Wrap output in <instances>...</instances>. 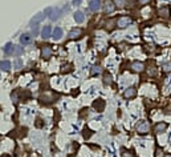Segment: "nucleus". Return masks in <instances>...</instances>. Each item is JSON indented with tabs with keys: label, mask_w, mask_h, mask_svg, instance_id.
<instances>
[{
	"label": "nucleus",
	"mask_w": 171,
	"mask_h": 157,
	"mask_svg": "<svg viewBox=\"0 0 171 157\" xmlns=\"http://www.w3.org/2000/svg\"><path fill=\"white\" fill-rule=\"evenodd\" d=\"M54 97H56V96L52 92H45L40 96V100H41V103H44V104H50L54 101Z\"/></svg>",
	"instance_id": "3"
},
{
	"label": "nucleus",
	"mask_w": 171,
	"mask_h": 157,
	"mask_svg": "<svg viewBox=\"0 0 171 157\" xmlns=\"http://www.w3.org/2000/svg\"><path fill=\"white\" fill-rule=\"evenodd\" d=\"M167 129V124L166 123H158L155 126H154V132L155 133H163Z\"/></svg>",
	"instance_id": "9"
},
{
	"label": "nucleus",
	"mask_w": 171,
	"mask_h": 157,
	"mask_svg": "<svg viewBox=\"0 0 171 157\" xmlns=\"http://www.w3.org/2000/svg\"><path fill=\"white\" fill-rule=\"evenodd\" d=\"M60 13H61V11L58 9V8H52V12H50V15H49V19L50 20H57L58 17H60Z\"/></svg>",
	"instance_id": "17"
},
{
	"label": "nucleus",
	"mask_w": 171,
	"mask_h": 157,
	"mask_svg": "<svg viewBox=\"0 0 171 157\" xmlns=\"http://www.w3.org/2000/svg\"><path fill=\"white\" fill-rule=\"evenodd\" d=\"M151 0H138V4L139 5H144V4H148Z\"/></svg>",
	"instance_id": "32"
},
{
	"label": "nucleus",
	"mask_w": 171,
	"mask_h": 157,
	"mask_svg": "<svg viewBox=\"0 0 171 157\" xmlns=\"http://www.w3.org/2000/svg\"><path fill=\"white\" fill-rule=\"evenodd\" d=\"M162 68H163L164 72H171V61L164 63V64L162 65Z\"/></svg>",
	"instance_id": "25"
},
{
	"label": "nucleus",
	"mask_w": 171,
	"mask_h": 157,
	"mask_svg": "<svg viewBox=\"0 0 171 157\" xmlns=\"http://www.w3.org/2000/svg\"><path fill=\"white\" fill-rule=\"evenodd\" d=\"M147 73H148V76H155V68H154V65L148 67V68H147Z\"/></svg>",
	"instance_id": "26"
},
{
	"label": "nucleus",
	"mask_w": 171,
	"mask_h": 157,
	"mask_svg": "<svg viewBox=\"0 0 171 157\" xmlns=\"http://www.w3.org/2000/svg\"><path fill=\"white\" fill-rule=\"evenodd\" d=\"M137 132L139 134H146L150 132V124L146 120H141L139 123L137 124Z\"/></svg>",
	"instance_id": "1"
},
{
	"label": "nucleus",
	"mask_w": 171,
	"mask_h": 157,
	"mask_svg": "<svg viewBox=\"0 0 171 157\" xmlns=\"http://www.w3.org/2000/svg\"><path fill=\"white\" fill-rule=\"evenodd\" d=\"M137 96V88L135 87H129L127 89H125V92H123V97L125 99H133Z\"/></svg>",
	"instance_id": "6"
},
{
	"label": "nucleus",
	"mask_w": 171,
	"mask_h": 157,
	"mask_svg": "<svg viewBox=\"0 0 171 157\" xmlns=\"http://www.w3.org/2000/svg\"><path fill=\"white\" fill-rule=\"evenodd\" d=\"M44 17H45V15H44V13H37L36 16H33V19L30 20V24L33 25V24L40 23V21H42V20H44Z\"/></svg>",
	"instance_id": "16"
},
{
	"label": "nucleus",
	"mask_w": 171,
	"mask_h": 157,
	"mask_svg": "<svg viewBox=\"0 0 171 157\" xmlns=\"http://www.w3.org/2000/svg\"><path fill=\"white\" fill-rule=\"evenodd\" d=\"M115 4L113 3V1H107L105 5H103V11H105V13H111V12H114V9H115Z\"/></svg>",
	"instance_id": "12"
},
{
	"label": "nucleus",
	"mask_w": 171,
	"mask_h": 157,
	"mask_svg": "<svg viewBox=\"0 0 171 157\" xmlns=\"http://www.w3.org/2000/svg\"><path fill=\"white\" fill-rule=\"evenodd\" d=\"M21 65H23V61H21L20 59H16L15 60V68H20Z\"/></svg>",
	"instance_id": "30"
},
{
	"label": "nucleus",
	"mask_w": 171,
	"mask_h": 157,
	"mask_svg": "<svg viewBox=\"0 0 171 157\" xmlns=\"http://www.w3.org/2000/svg\"><path fill=\"white\" fill-rule=\"evenodd\" d=\"M13 51H15V45L12 44V43H7L5 47H4V52L7 55H12L13 53Z\"/></svg>",
	"instance_id": "18"
},
{
	"label": "nucleus",
	"mask_w": 171,
	"mask_h": 157,
	"mask_svg": "<svg viewBox=\"0 0 171 157\" xmlns=\"http://www.w3.org/2000/svg\"><path fill=\"white\" fill-rule=\"evenodd\" d=\"M61 36H62V29H61L60 27H56L52 31V37L54 39V40H60Z\"/></svg>",
	"instance_id": "14"
},
{
	"label": "nucleus",
	"mask_w": 171,
	"mask_h": 157,
	"mask_svg": "<svg viewBox=\"0 0 171 157\" xmlns=\"http://www.w3.org/2000/svg\"><path fill=\"white\" fill-rule=\"evenodd\" d=\"M37 33H38V27L36 25V24H33V25H32V35H33V36H36Z\"/></svg>",
	"instance_id": "27"
},
{
	"label": "nucleus",
	"mask_w": 171,
	"mask_h": 157,
	"mask_svg": "<svg viewBox=\"0 0 171 157\" xmlns=\"http://www.w3.org/2000/svg\"><path fill=\"white\" fill-rule=\"evenodd\" d=\"M93 107H94V109H97L98 112H102L103 108H105V101H103L102 99L95 100L94 103H93Z\"/></svg>",
	"instance_id": "10"
},
{
	"label": "nucleus",
	"mask_w": 171,
	"mask_h": 157,
	"mask_svg": "<svg viewBox=\"0 0 171 157\" xmlns=\"http://www.w3.org/2000/svg\"><path fill=\"white\" fill-rule=\"evenodd\" d=\"M164 157H171V154H166V156H164Z\"/></svg>",
	"instance_id": "34"
},
{
	"label": "nucleus",
	"mask_w": 171,
	"mask_h": 157,
	"mask_svg": "<svg viewBox=\"0 0 171 157\" xmlns=\"http://www.w3.org/2000/svg\"><path fill=\"white\" fill-rule=\"evenodd\" d=\"M0 138H1V137H0Z\"/></svg>",
	"instance_id": "35"
},
{
	"label": "nucleus",
	"mask_w": 171,
	"mask_h": 157,
	"mask_svg": "<svg viewBox=\"0 0 171 157\" xmlns=\"http://www.w3.org/2000/svg\"><path fill=\"white\" fill-rule=\"evenodd\" d=\"M158 15L160 16V17H168L170 16V7H167V5H164V7L159 8V11H158Z\"/></svg>",
	"instance_id": "11"
},
{
	"label": "nucleus",
	"mask_w": 171,
	"mask_h": 157,
	"mask_svg": "<svg viewBox=\"0 0 171 157\" xmlns=\"http://www.w3.org/2000/svg\"><path fill=\"white\" fill-rule=\"evenodd\" d=\"M82 36V29L81 28H73L72 31L69 32V39H80Z\"/></svg>",
	"instance_id": "7"
},
{
	"label": "nucleus",
	"mask_w": 171,
	"mask_h": 157,
	"mask_svg": "<svg viewBox=\"0 0 171 157\" xmlns=\"http://www.w3.org/2000/svg\"><path fill=\"white\" fill-rule=\"evenodd\" d=\"M103 83H105V85H110L111 83H113V80H111V75L110 73H105L103 75Z\"/></svg>",
	"instance_id": "23"
},
{
	"label": "nucleus",
	"mask_w": 171,
	"mask_h": 157,
	"mask_svg": "<svg viewBox=\"0 0 171 157\" xmlns=\"http://www.w3.org/2000/svg\"><path fill=\"white\" fill-rule=\"evenodd\" d=\"M106 28L109 29V31L113 29V20H109V21H107V23H106Z\"/></svg>",
	"instance_id": "31"
},
{
	"label": "nucleus",
	"mask_w": 171,
	"mask_h": 157,
	"mask_svg": "<svg viewBox=\"0 0 171 157\" xmlns=\"http://www.w3.org/2000/svg\"><path fill=\"white\" fill-rule=\"evenodd\" d=\"M81 1H82V0H73V4L78 5V4H81Z\"/></svg>",
	"instance_id": "33"
},
{
	"label": "nucleus",
	"mask_w": 171,
	"mask_h": 157,
	"mask_svg": "<svg viewBox=\"0 0 171 157\" xmlns=\"http://www.w3.org/2000/svg\"><path fill=\"white\" fill-rule=\"evenodd\" d=\"M20 43L23 44V45H27V44H30L32 43V36L28 33H24L20 36Z\"/></svg>",
	"instance_id": "13"
},
{
	"label": "nucleus",
	"mask_w": 171,
	"mask_h": 157,
	"mask_svg": "<svg viewBox=\"0 0 171 157\" xmlns=\"http://www.w3.org/2000/svg\"><path fill=\"white\" fill-rule=\"evenodd\" d=\"M101 8V0H91L89 4V9L93 12H97Z\"/></svg>",
	"instance_id": "8"
},
{
	"label": "nucleus",
	"mask_w": 171,
	"mask_h": 157,
	"mask_svg": "<svg viewBox=\"0 0 171 157\" xmlns=\"http://www.w3.org/2000/svg\"><path fill=\"white\" fill-rule=\"evenodd\" d=\"M113 3L115 4V7L117 8H123V7H126L127 0H113Z\"/></svg>",
	"instance_id": "21"
},
{
	"label": "nucleus",
	"mask_w": 171,
	"mask_h": 157,
	"mask_svg": "<svg viewBox=\"0 0 171 157\" xmlns=\"http://www.w3.org/2000/svg\"><path fill=\"white\" fill-rule=\"evenodd\" d=\"M131 17L130 16H121V17H118L117 21H115V24H117V27L119 28H126L129 24H131Z\"/></svg>",
	"instance_id": "2"
},
{
	"label": "nucleus",
	"mask_w": 171,
	"mask_h": 157,
	"mask_svg": "<svg viewBox=\"0 0 171 157\" xmlns=\"http://www.w3.org/2000/svg\"><path fill=\"white\" fill-rule=\"evenodd\" d=\"M98 73H101V67H99V65H93L90 69V75L91 76H95V75H98Z\"/></svg>",
	"instance_id": "22"
},
{
	"label": "nucleus",
	"mask_w": 171,
	"mask_h": 157,
	"mask_svg": "<svg viewBox=\"0 0 171 157\" xmlns=\"http://www.w3.org/2000/svg\"><path fill=\"white\" fill-rule=\"evenodd\" d=\"M155 157H163V152H162V149H160V148H156Z\"/></svg>",
	"instance_id": "29"
},
{
	"label": "nucleus",
	"mask_w": 171,
	"mask_h": 157,
	"mask_svg": "<svg viewBox=\"0 0 171 157\" xmlns=\"http://www.w3.org/2000/svg\"><path fill=\"white\" fill-rule=\"evenodd\" d=\"M84 19H85V16L81 11H77L76 13H74V20H76V23H82Z\"/></svg>",
	"instance_id": "20"
},
{
	"label": "nucleus",
	"mask_w": 171,
	"mask_h": 157,
	"mask_svg": "<svg viewBox=\"0 0 171 157\" xmlns=\"http://www.w3.org/2000/svg\"><path fill=\"white\" fill-rule=\"evenodd\" d=\"M122 157H134V154L131 152H129V150H123L122 152Z\"/></svg>",
	"instance_id": "28"
},
{
	"label": "nucleus",
	"mask_w": 171,
	"mask_h": 157,
	"mask_svg": "<svg viewBox=\"0 0 171 157\" xmlns=\"http://www.w3.org/2000/svg\"><path fill=\"white\" fill-rule=\"evenodd\" d=\"M21 53H23V47L15 45V51H13V55H16V56H20Z\"/></svg>",
	"instance_id": "24"
},
{
	"label": "nucleus",
	"mask_w": 171,
	"mask_h": 157,
	"mask_svg": "<svg viewBox=\"0 0 171 157\" xmlns=\"http://www.w3.org/2000/svg\"><path fill=\"white\" fill-rule=\"evenodd\" d=\"M50 33H52V28H50L49 25H45L41 31V37L42 39H48L50 36Z\"/></svg>",
	"instance_id": "15"
},
{
	"label": "nucleus",
	"mask_w": 171,
	"mask_h": 157,
	"mask_svg": "<svg viewBox=\"0 0 171 157\" xmlns=\"http://www.w3.org/2000/svg\"><path fill=\"white\" fill-rule=\"evenodd\" d=\"M0 68H1V71H9L11 69V63L8 61V60H3V61H0Z\"/></svg>",
	"instance_id": "19"
},
{
	"label": "nucleus",
	"mask_w": 171,
	"mask_h": 157,
	"mask_svg": "<svg viewBox=\"0 0 171 157\" xmlns=\"http://www.w3.org/2000/svg\"><path fill=\"white\" fill-rule=\"evenodd\" d=\"M52 55H53V49H52V47H50V45H42V48H41L42 59L48 60V59L52 57Z\"/></svg>",
	"instance_id": "4"
},
{
	"label": "nucleus",
	"mask_w": 171,
	"mask_h": 157,
	"mask_svg": "<svg viewBox=\"0 0 171 157\" xmlns=\"http://www.w3.org/2000/svg\"><path fill=\"white\" fill-rule=\"evenodd\" d=\"M130 68H131V71L135 73H141L144 71V64L142 61H133L131 63V65H130Z\"/></svg>",
	"instance_id": "5"
}]
</instances>
